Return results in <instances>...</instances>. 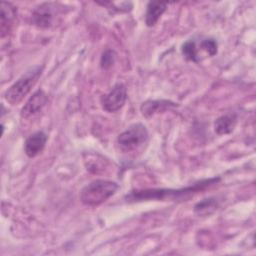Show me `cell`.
<instances>
[{
	"label": "cell",
	"mask_w": 256,
	"mask_h": 256,
	"mask_svg": "<svg viewBox=\"0 0 256 256\" xmlns=\"http://www.w3.org/2000/svg\"><path fill=\"white\" fill-rule=\"evenodd\" d=\"M220 181L219 177H213L209 179L200 180L190 186L181 189H145L132 191L125 196L127 202H139L147 200H175L182 197L196 194L201 190H204Z\"/></svg>",
	"instance_id": "obj_1"
},
{
	"label": "cell",
	"mask_w": 256,
	"mask_h": 256,
	"mask_svg": "<svg viewBox=\"0 0 256 256\" xmlns=\"http://www.w3.org/2000/svg\"><path fill=\"white\" fill-rule=\"evenodd\" d=\"M118 189L119 185L114 181L97 179L81 190L80 200L86 206L96 207L112 197Z\"/></svg>",
	"instance_id": "obj_2"
},
{
	"label": "cell",
	"mask_w": 256,
	"mask_h": 256,
	"mask_svg": "<svg viewBox=\"0 0 256 256\" xmlns=\"http://www.w3.org/2000/svg\"><path fill=\"white\" fill-rule=\"evenodd\" d=\"M43 67L40 65L28 69L17 81H15L5 92L4 98L11 105L20 103L30 92L42 74Z\"/></svg>",
	"instance_id": "obj_3"
},
{
	"label": "cell",
	"mask_w": 256,
	"mask_h": 256,
	"mask_svg": "<svg viewBox=\"0 0 256 256\" xmlns=\"http://www.w3.org/2000/svg\"><path fill=\"white\" fill-rule=\"evenodd\" d=\"M147 128L141 123L130 125L117 137V144L124 152H130L144 144L148 139Z\"/></svg>",
	"instance_id": "obj_4"
},
{
	"label": "cell",
	"mask_w": 256,
	"mask_h": 256,
	"mask_svg": "<svg viewBox=\"0 0 256 256\" xmlns=\"http://www.w3.org/2000/svg\"><path fill=\"white\" fill-rule=\"evenodd\" d=\"M127 100V89L123 83H117L110 92L103 95L101 98L102 108L109 112L114 113L119 111Z\"/></svg>",
	"instance_id": "obj_5"
},
{
	"label": "cell",
	"mask_w": 256,
	"mask_h": 256,
	"mask_svg": "<svg viewBox=\"0 0 256 256\" xmlns=\"http://www.w3.org/2000/svg\"><path fill=\"white\" fill-rule=\"evenodd\" d=\"M54 3H43L36 7L32 13L31 20L33 25L38 28H49L54 21L56 10Z\"/></svg>",
	"instance_id": "obj_6"
},
{
	"label": "cell",
	"mask_w": 256,
	"mask_h": 256,
	"mask_svg": "<svg viewBox=\"0 0 256 256\" xmlns=\"http://www.w3.org/2000/svg\"><path fill=\"white\" fill-rule=\"evenodd\" d=\"M48 101L47 94L43 90H37L32 94V96L27 100L25 105L22 107L20 116L23 119H29L37 113H39Z\"/></svg>",
	"instance_id": "obj_7"
},
{
	"label": "cell",
	"mask_w": 256,
	"mask_h": 256,
	"mask_svg": "<svg viewBox=\"0 0 256 256\" xmlns=\"http://www.w3.org/2000/svg\"><path fill=\"white\" fill-rule=\"evenodd\" d=\"M47 139L48 137L46 133L43 131H37L31 134L25 140V143H24L25 154L30 158H33L38 154H40L46 145Z\"/></svg>",
	"instance_id": "obj_8"
},
{
	"label": "cell",
	"mask_w": 256,
	"mask_h": 256,
	"mask_svg": "<svg viewBox=\"0 0 256 256\" xmlns=\"http://www.w3.org/2000/svg\"><path fill=\"white\" fill-rule=\"evenodd\" d=\"M177 106V103L172 102L170 100H147L142 103L140 110L144 117L150 118L151 116L159 113L164 112L167 109L174 108Z\"/></svg>",
	"instance_id": "obj_9"
},
{
	"label": "cell",
	"mask_w": 256,
	"mask_h": 256,
	"mask_svg": "<svg viewBox=\"0 0 256 256\" xmlns=\"http://www.w3.org/2000/svg\"><path fill=\"white\" fill-rule=\"evenodd\" d=\"M1 22L0 31L1 37L8 35L11 28L14 25L16 19V8L9 2H1Z\"/></svg>",
	"instance_id": "obj_10"
},
{
	"label": "cell",
	"mask_w": 256,
	"mask_h": 256,
	"mask_svg": "<svg viewBox=\"0 0 256 256\" xmlns=\"http://www.w3.org/2000/svg\"><path fill=\"white\" fill-rule=\"evenodd\" d=\"M167 3L160 2V1H150L147 4L146 14H145V24L148 27H153L162 14L166 11Z\"/></svg>",
	"instance_id": "obj_11"
},
{
	"label": "cell",
	"mask_w": 256,
	"mask_h": 256,
	"mask_svg": "<svg viewBox=\"0 0 256 256\" xmlns=\"http://www.w3.org/2000/svg\"><path fill=\"white\" fill-rule=\"evenodd\" d=\"M237 124V115L228 113L222 115L214 122V130L218 135H226L231 133Z\"/></svg>",
	"instance_id": "obj_12"
},
{
	"label": "cell",
	"mask_w": 256,
	"mask_h": 256,
	"mask_svg": "<svg viewBox=\"0 0 256 256\" xmlns=\"http://www.w3.org/2000/svg\"><path fill=\"white\" fill-rule=\"evenodd\" d=\"M200 50L201 49L199 45H197L196 41L193 39L187 40L181 46V53L184 56V58L194 63H198L201 60V57L199 55Z\"/></svg>",
	"instance_id": "obj_13"
},
{
	"label": "cell",
	"mask_w": 256,
	"mask_h": 256,
	"mask_svg": "<svg viewBox=\"0 0 256 256\" xmlns=\"http://www.w3.org/2000/svg\"><path fill=\"white\" fill-rule=\"evenodd\" d=\"M218 208V201L214 197H209L196 203L194 213L199 216H207L212 214Z\"/></svg>",
	"instance_id": "obj_14"
},
{
	"label": "cell",
	"mask_w": 256,
	"mask_h": 256,
	"mask_svg": "<svg viewBox=\"0 0 256 256\" xmlns=\"http://www.w3.org/2000/svg\"><path fill=\"white\" fill-rule=\"evenodd\" d=\"M199 47L202 51H204L208 56L212 57L217 54L218 44L214 38H204L200 41Z\"/></svg>",
	"instance_id": "obj_15"
},
{
	"label": "cell",
	"mask_w": 256,
	"mask_h": 256,
	"mask_svg": "<svg viewBox=\"0 0 256 256\" xmlns=\"http://www.w3.org/2000/svg\"><path fill=\"white\" fill-rule=\"evenodd\" d=\"M117 58V53L113 49H106L100 58V66L103 70H107L113 66Z\"/></svg>",
	"instance_id": "obj_16"
}]
</instances>
